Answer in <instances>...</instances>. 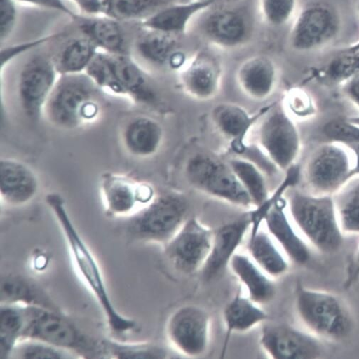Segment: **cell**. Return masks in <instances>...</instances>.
Masks as SVG:
<instances>
[{
  "instance_id": "1",
  "label": "cell",
  "mask_w": 359,
  "mask_h": 359,
  "mask_svg": "<svg viewBox=\"0 0 359 359\" xmlns=\"http://www.w3.org/2000/svg\"><path fill=\"white\" fill-rule=\"evenodd\" d=\"M45 201L62 230L77 272L104 312L111 330L119 334L133 330L136 327L135 321L117 311L97 262L72 220L64 197L57 192H50Z\"/></svg>"
},
{
  "instance_id": "2",
  "label": "cell",
  "mask_w": 359,
  "mask_h": 359,
  "mask_svg": "<svg viewBox=\"0 0 359 359\" xmlns=\"http://www.w3.org/2000/svg\"><path fill=\"white\" fill-rule=\"evenodd\" d=\"M104 93L86 72L60 74L43 116L51 125L65 130L86 126L100 117Z\"/></svg>"
},
{
  "instance_id": "3",
  "label": "cell",
  "mask_w": 359,
  "mask_h": 359,
  "mask_svg": "<svg viewBox=\"0 0 359 359\" xmlns=\"http://www.w3.org/2000/svg\"><path fill=\"white\" fill-rule=\"evenodd\" d=\"M288 189L290 217L307 243L325 254L338 251L344 243L333 195Z\"/></svg>"
},
{
  "instance_id": "4",
  "label": "cell",
  "mask_w": 359,
  "mask_h": 359,
  "mask_svg": "<svg viewBox=\"0 0 359 359\" xmlns=\"http://www.w3.org/2000/svg\"><path fill=\"white\" fill-rule=\"evenodd\" d=\"M295 309L307 331L320 339L341 341L349 337L354 319L348 304L339 295L298 284Z\"/></svg>"
},
{
  "instance_id": "5",
  "label": "cell",
  "mask_w": 359,
  "mask_h": 359,
  "mask_svg": "<svg viewBox=\"0 0 359 359\" xmlns=\"http://www.w3.org/2000/svg\"><path fill=\"white\" fill-rule=\"evenodd\" d=\"M86 73L104 93L147 108H156L160 104L161 95L156 84L127 57L97 55Z\"/></svg>"
},
{
  "instance_id": "6",
  "label": "cell",
  "mask_w": 359,
  "mask_h": 359,
  "mask_svg": "<svg viewBox=\"0 0 359 359\" xmlns=\"http://www.w3.org/2000/svg\"><path fill=\"white\" fill-rule=\"evenodd\" d=\"M25 313L22 339L39 340L83 358L106 357L101 341L86 335L61 312L25 305Z\"/></svg>"
},
{
  "instance_id": "7",
  "label": "cell",
  "mask_w": 359,
  "mask_h": 359,
  "mask_svg": "<svg viewBox=\"0 0 359 359\" xmlns=\"http://www.w3.org/2000/svg\"><path fill=\"white\" fill-rule=\"evenodd\" d=\"M189 203L182 194L156 196L129 217L126 232L133 241L165 245L187 219Z\"/></svg>"
},
{
  "instance_id": "8",
  "label": "cell",
  "mask_w": 359,
  "mask_h": 359,
  "mask_svg": "<svg viewBox=\"0 0 359 359\" xmlns=\"http://www.w3.org/2000/svg\"><path fill=\"white\" fill-rule=\"evenodd\" d=\"M188 184L205 195L221 200L235 207L250 208L252 200L230 164L212 154L198 152L185 166Z\"/></svg>"
},
{
  "instance_id": "9",
  "label": "cell",
  "mask_w": 359,
  "mask_h": 359,
  "mask_svg": "<svg viewBox=\"0 0 359 359\" xmlns=\"http://www.w3.org/2000/svg\"><path fill=\"white\" fill-rule=\"evenodd\" d=\"M256 141L277 169L286 172L295 165L301 149L300 135L290 114L283 108H269L259 123Z\"/></svg>"
},
{
  "instance_id": "10",
  "label": "cell",
  "mask_w": 359,
  "mask_h": 359,
  "mask_svg": "<svg viewBox=\"0 0 359 359\" xmlns=\"http://www.w3.org/2000/svg\"><path fill=\"white\" fill-rule=\"evenodd\" d=\"M351 152L344 144L327 142L320 144L307 161L304 178L310 192L334 195L353 178Z\"/></svg>"
},
{
  "instance_id": "11",
  "label": "cell",
  "mask_w": 359,
  "mask_h": 359,
  "mask_svg": "<svg viewBox=\"0 0 359 359\" xmlns=\"http://www.w3.org/2000/svg\"><path fill=\"white\" fill-rule=\"evenodd\" d=\"M214 231L196 218L187 219L165 245L168 261L180 273L191 275L201 271L211 250Z\"/></svg>"
},
{
  "instance_id": "12",
  "label": "cell",
  "mask_w": 359,
  "mask_h": 359,
  "mask_svg": "<svg viewBox=\"0 0 359 359\" xmlns=\"http://www.w3.org/2000/svg\"><path fill=\"white\" fill-rule=\"evenodd\" d=\"M285 180L270 196L271 204L264 222L288 260L296 265L304 266L311 260V250L309 243L299 233L288 214L284 194L293 186V182L287 177Z\"/></svg>"
},
{
  "instance_id": "13",
  "label": "cell",
  "mask_w": 359,
  "mask_h": 359,
  "mask_svg": "<svg viewBox=\"0 0 359 359\" xmlns=\"http://www.w3.org/2000/svg\"><path fill=\"white\" fill-rule=\"evenodd\" d=\"M211 318L201 307L189 304L180 307L168 319L166 335L182 355L198 358L207 352L210 339Z\"/></svg>"
},
{
  "instance_id": "14",
  "label": "cell",
  "mask_w": 359,
  "mask_h": 359,
  "mask_svg": "<svg viewBox=\"0 0 359 359\" xmlns=\"http://www.w3.org/2000/svg\"><path fill=\"white\" fill-rule=\"evenodd\" d=\"M55 64L44 57L32 59L22 69L18 83L17 95L24 115L37 122L43 114L47 100L58 79Z\"/></svg>"
},
{
  "instance_id": "15",
  "label": "cell",
  "mask_w": 359,
  "mask_h": 359,
  "mask_svg": "<svg viewBox=\"0 0 359 359\" xmlns=\"http://www.w3.org/2000/svg\"><path fill=\"white\" fill-rule=\"evenodd\" d=\"M340 29L336 11L324 3L305 6L299 13L290 33L291 46L298 51H311L332 41Z\"/></svg>"
},
{
  "instance_id": "16",
  "label": "cell",
  "mask_w": 359,
  "mask_h": 359,
  "mask_svg": "<svg viewBox=\"0 0 359 359\" xmlns=\"http://www.w3.org/2000/svg\"><path fill=\"white\" fill-rule=\"evenodd\" d=\"M99 188L109 217H130L156 197L149 184L116 172L102 174Z\"/></svg>"
},
{
  "instance_id": "17",
  "label": "cell",
  "mask_w": 359,
  "mask_h": 359,
  "mask_svg": "<svg viewBox=\"0 0 359 359\" xmlns=\"http://www.w3.org/2000/svg\"><path fill=\"white\" fill-rule=\"evenodd\" d=\"M260 344L266 355L273 359L319 358L324 353L320 338L285 324L264 327Z\"/></svg>"
},
{
  "instance_id": "18",
  "label": "cell",
  "mask_w": 359,
  "mask_h": 359,
  "mask_svg": "<svg viewBox=\"0 0 359 359\" xmlns=\"http://www.w3.org/2000/svg\"><path fill=\"white\" fill-rule=\"evenodd\" d=\"M251 224L250 212H248L214 232L210 252L199 271L204 280H214L225 271L246 233L250 230Z\"/></svg>"
},
{
  "instance_id": "19",
  "label": "cell",
  "mask_w": 359,
  "mask_h": 359,
  "mask_svg": "<svg viewBox=\"0 0 359 359\" xmlns=\"http://www.w3.org/2000/svg\"><path fill=\"white\" fill-rule=\"evenodd\" d=\"M222 70L219 60L207 51L196 54L184 67L181 84L187 95L205 101L215 97L221 87Z\"/></svg>"
},
{
  "instance_id": "20",
  "label": "cell",
  "mask_w": 359,
  "mask_h": 359,
  "mask_svg": "<svg viewBox=\"0 0 359 359\" xmlns=\"http://www.w3.org/2000/svg\"><path fill=\"white\" fill-rule=\"evenodd\" d=\"M39 181L34 171L16 159L0 161V196L10 206L18 207L30 202L36 196Z\"/></svg>"
},
{
  "instance_id": "21",
  "label": "cell",
  "mask_w": 359,
  "mask_h": 359,
  "mask_svg": "<svg viewBox=\"0 0 359 359\" xmlns=\"http://www.w3.org/2000/svg\"><path fill=\"white\" fill-rule=\"evenodd\" d=\"M204 37L224 48H236L243 44L249 35L245 15L235 9H217L205 17L200 25Z\"/></svg>"
},
{
  "instance_id": "22",
  "label": "cell",
  "mask_w": 359,
  "mask_h": 359,
  "mask_svg": "<svg viewBox=\"0 0 359 359\" xmlns=\"http://www.w3.org/2000/svg\"><path fill=\"white\" fill-rule=\"evenodd\" d=\"M164 138L161 123L148 116L133 117L121 132V140L126 151L140 159L155 156L162 147Z\"/></svg>"
},
{
  "instance_id": "23",
  "label": "cell",
  "mask_w": 359,
  "mask_h": 359,
  "mask_svg": "<svg viewBox=\"0 0 359 359\" xmlns=\"http://www.w3.org/2000/svg\"><path fill=\"white\" fill-rule=\"evenodd\" d=\"M278 72L274 62L265 55L253 56L239 67L237 82L242 91L255 100L269 97L276 89Z\"/></svg>"
},
{
  "instance_id": "24",
  "label": "cell",
  "mask_w": 359,
  "mask_h": 359,
  "mask_svg": "<svg viewBox=\"0 0 359 359\" xmlns=\"http://www.w3.org/2000/svg\"><path fill=\"white\" fill-rule=\"evenodd\" d=\"M229 267L245 287L248 297L259 305L275 298L276 286L272 278L266 273L249 256L236 252Z\"/></svg>"
},
{
  "instance_id": "25",
  "label": "cell",
  "mask_w": 359,
  "mask_h": 359,
  "mask_svg": "<svg viewBox=\"0 0 359 359\" xmlns=\"http://www.w3.org/2000/svg\"><path fill=\"white\" fill-rule=\"evenodd\" d=\"M215 3L216 0L173 3L148 17L144 25L151 31L178 36L186 32L193 18L211 8Z\"/></svg>"
},
{
  "instance_id": "26",
  "label": "cell",
  "mask_w": 359,
  "mask_h": 359,
  "mask_svg": "<svg viewBox=\"0 0 359 359\" xmlns=\"http://www.w3.org/2000/svg\"><path fill=\"white\" fill-rule=\"evenodd\" d=\"M269 108L260 115L252 116L242 107L231 102H222L212 111V120L219 133L229 140L236 151H242L244 140L258 117L263 116Z\"/></svg>"
},
{
  "instance_id": "27",
  "label": "cell",
  "mask_w": 359,
  "mask_h": 359,
  "mask_svg": "<svg viewBox=\"0 0 359 359\" xmlns=\"http://www.w3.org/2000/svg\"><path fill=\"white\" fill-rule=\"evenodd\" d=\"M1 304H20L61 312L57 303L32 280L17 274L3 275Z\"/></svg>"
},
{
  "instance_id": "28",
  "label": "cell",
  "mask_w": 359,
  "mask_h": 359,
  "mask_svg": "<svg viewBox=\"0 0 359 359\" xmlns=\"http://www.w3.org/2000/svg\"><path fill=\"white\" fill-rule=\"evenodd\" d=\"M223 320L226 329L224 357L232 334L243 333L252 330L269 320V315L261 309L259 304L252 302L248 296L237 293L225 306Z\"/></svg>"
},
{
  "instance_id": "29",
  "label": "cell",
  "mask_w": 359,
  "mask_h": 359,
  "mask_svg": "<svg viewBox=\"0 0 359 359\" xmlns=\"http://www.w3.org/2000/svg\"><path fill=\"white\" fill-rule=\"evenodd\" d=\"M248 250L253 262L272 278L288 271L289 260L269 233L260 229L249 237Z\"/></svg>"
},
{
  "instance_id": "30",
  "label": "cell",
  "mask_w": 359,
  "mask_h": 359,
  "mask_svg": "<svg viewBox=\"0 0 359 359\" xmlns=\"http://www.w3.org/2000/svg\"><path fill=\"white\" fill-rule=\"evenodd\" d=\"M175 0H90L87 11L102 13L117 20L151 16Z\"/></svg>"
},
{
  "instance_id": "31",
  "label": "cell",
  "mask_w": 359,
  "mask_h": 359,
  "mask_svg": "<svg viewBox=\"0 0 359 359\" xmlns=\"http://www.w3.org/2000/svg\"><path fill=\"white\" fill-rule=\"evenodd\" d=\"M0 319V358H10L15 347L22 339L25 306L1 304Z\"/></svg>"
},
{
  "instance_id": "32",
  "label": "cell",
  "mask_w": 359,
  "mask_h": 359,
  "mask_svg": "<svg viewBox=\"0 0 359 359\" xmlns=\"http://www.w3.org/2000/svg\"><path fill=\"white\" fill-rule=\"evenodd\" d=\"M351 180L334 195L335 206L343 233L359 235V177Z\"/></svg>"
},
{
  "instance_id": "33",
  "label": "cell",
  "mask_w": 359,
  "mask_h": 359,
  "mask_svg": "<svg viewBox=\"0 0 359 359\" xmlns=\"http://www.w3.org/2000/svg\"><path fill=\"white\" fill-rule=\"evenodd\" d=\"M238 179L248 193L255 208L262 206L270 197L265 175L254 163L241 158L229 161Z\"/></svg>"
},
{
  "instance_id": "34",
  "label": "cell",
  "mask_w": 359,
  "mask_h": 359,
  "mask_svg": "<svg viewBox=\"0 0 359 359\" xmlns=\"http://www.w3.org/2000/svg\"><path fill=\"white\" fill-rule=\"evenodd\" d=\"M177 36L151 31L138 43L142 57L158 67L169 68L170 62L178 51Z\"/></svg>"
},
{
  "instance_id": "35",
  "label": "cell",
  "mask_w": 359,
  "mask_h": 359,
  "mask_svg": "<svg viewBox=\"0 0 359 359\" xmlns=\"http://www.w3.org/2000/svg\"><path fill=\"white\" fill-rule=\"evenodd\" d=\"M106 357L119 359H162L170 357L163 346L151 342L122 343L117 341H101Z\"/></svg>"
},
{
  "instance_id": "36",
  "label": "cell",
  "mask_w": 359,
  "mask_h": 359,
  "mask_svg": "<svg viewBox=\"0 0 359 359\" xmlns=\"http://www.w3.org/2000/svg\"><path fill=\"white\" fill-rule=\"evenodd\" d=\"M93 43L79 39L70 43L62 51L55 65L60 74L86 72L95 57Z\"/></svg>"
},
{
  "instance_id": "37",
  "label": "cell",
  "mask_w": 359,
  "mask_h": 359,
  "mask_svg": "<svg viewBox=\"0 0 359 359\" xmlns=\"http://www.w3.org/2000/svg\"><path fill=\"white\" fill-rule=\"evenodd\" d=\"M83 29L97 43L116 55H121L124 39L116 22L108 19L90 20L83 23Z\"/></svg>"
},
{
  "instance_id": "38",
  "label": "cell",
  "mask_w": 359,
  "mask_h": 359,
  "mask_svg": "<svg viewBox=\"0 0 359 359\" xmlns=\"http://www.w3.org/2000/svg\"><path fill=\"white\" fill-rule=\"evenodd\" d=\"M358 74H359V48L351 49L332 60L323 71V77L329 83L344 84Z\"/></svg>"
},
{
  "instance_id": "39",
  "label": "cell",
  "mask_w": 359,
  "mask_h": 359,
  "mask_svg": "<svg viewBox=\"0 0 359 359\" xmlns=\"http://www.w3.org/2000/svg\"><path fill=\"white\" fill-rule=\"evenodd\" d=\"M69 351L47 343L31 339L21 340L15 347L11 358L25 359H62L74 355Z\"/></svg>"
},
{
  "instance_id": "40",
  "label": "cell",
  "mask_w": 359,
  "mask_h": 359,
  "mask_svg": "<svg viewBox=\"0 0 359 359\" xmlns=\"http://www.w3.org/2000/svg\"><path fill=\"white\" fill-rule=\"evenodd\" d=\"M323 133L330 142L344 145L359 144V125L347 118H334L323 128Z\"/></svg>"
},
{
  "instance_id": "41",
  "label": "cell",
  "mask_w": 359,
  "mask_h": 359,
  "mask_svg": "<svg viewBox=\"0 0 359 359\" xmlns=\"http://www.w3.org/2000/svg\"><path fill=\"white\" fill-rule=\"evenodd\" d=\"M297 0H261V8L266 21L271 26L285 25L292 17Z\"/></svg>"
},
{
  "instance_id": "42",
  "label": "cell",
  "mask_w": 359,
  "mask_h": 359,
  "mask_svg": "<svg viewBox=\"0 0 359 359\" xmlns=\"http://www.w3.org/2000/svg\"><path fill=\"white\" fill-rule=\"evenodd\" d=\"M287 109L294 116L306 119L317 113L315 102L311 96L301 89H293L287 95Z\"/></svg>"
},
{
  "instance_id": "43",
  "label": "cell",
  "mask_w": 359,
  "mask_h": 359,
  "mask_svg": "<svg viewBox=\"0 0 359 359\" xmlns=\"http://www.w3.org/2000/svg\"><path fill=\"white\" fill-rule=\"evenodd\" d=\"M1 12H0V23H1V37L4 39L11 32L15 23L16 11L12 0H1Z\"/></svg>"
},
{
  "instance_id": "44",
  "label": "cell",
  "mask_w": 359,
  "mask_h": 359,
  "mask_svg": "<svg viewBox=\"0 0 359 359\" xmlns=\"http://www.w3.org/2000/svg\"><path fill=\"white\" fill-rule=\"evenodd\" d=\"M359 280V245L353 254L346 271L344 288L349 290Z\"/></svg>"
},
{
  "instance_id": "45",
  "label": "cell",
  "mask_w": 359,
  "mask_h": 359,
  "mask_svg": "<svg viewBox=\"0 0 359 359\" xmlns=\"http://www.w3.org/2000/svg\"><path fill=\"white\" fill-rule=\"evenodd\" d=\"M344 93L359 110V74L344 84Z\"/></svg>"
},
{
  "instance_id": "46",
  "label": "cell",
  "mask_w": 359,
  "mask_h": 359,
  "mask_svg": "<svg viewBox=\"0 0 359 359\" xmlns=\"http://www.w3.org/2000/svg\"><path fill=\"white\" fill-rule=\"evenodd\" d=\"M43 41V40H39L34 42H30L29 43H25L22 45L15 46L14 47H11L9 48H7L4 50H3L2 53V67H4V65L8 63L10 60H11L13 57H16L17 55H20V53H23V51H25L28 50L29 48L39 44Z\"/></svg>"
},
{
  "instance_id": "47",
  "label": "cell",
  "mask_w": 359,
  "mask_h": 359,
  "mask_svg": "<svg viewBox=\"0 0 359 359\" xmlns=\"http://www.w3.org/2000/svg\"><path fill=\"white\" fill-rule=\"evenodd\" d=\"M22 1L60 11L73 18H76V15L65 6L62 0H22Z\"/></svg>"
},
{
  "instance_id": "48",
  "label": "cell",
  "mask_w": 359,
  "mask_h": 359,
  "mask_svg": "<svg viewBox=\"0 0 359 359\" xmlns=\"http://www.w3.org/2000/svg\"><path fill=\"white\" fill-rule=\"evenodd\" d=\"M351 152L353 157V168L351 171L352 178L359 177V144L345 145Z\"/></svg>"
},
{
  "instance_id": "49",
  "label": "cell",
  "mask_w": 359,
  "mask_h": 359,
  "mask_svg": "<svg viewBox=\"0 0 359 359\" xmlns=\"http://www.w3.org/2000/svg\"><path fill=\"white\" fill-rule=\"evenodd\" d=\"M347 119L355 124L359 125V116L351 117Z\"/></svg>"
},
{
  "instance_id": "50",
  "label": "cell",
  "mask_w": 359,
  "mask_h": 359,
  "mask_svg": "<svg viewBox=\"0 0 359 359\" xmlns=\"http://www.w3.org/2000/svg\"><path fill=\"white\" fill-rule=\"evenodd\" d=\"M358 11L359 12V2H358Z\"/></svg>"
}]
</instances>
